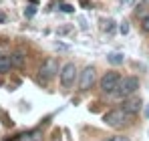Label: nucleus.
I'll list each match as a JSON object with an SVG mask.
<instances>
[{"label":"nucleus","instance_id":"25","mask_svg":"<svg viewBox=\"0 0 149 141\" xmlns=\"http://www.w3.org/2000/svg\"><path fill=\"white\" fill-rule=\"evenodd\" d=\"M30 2H38V0H30Z\"/></svg>","mask_w":149,"mask_h":141},{"label":"nucleus","instance_id":"13","mask_svg":"<svg viewBox=\"0 0 149 141\" xmlns=\"http://www.w3.org/2000/svg\"><path fill=\"white\" fill-rule=\"evenodd\" d=\"M18 141H40V135L38 133H34V131H28V133H22Z\"/></svg>","mask_w":149,"mask_h":141},{"label":"nucleus","instance_id":"6","mask_svg":"<svg viewBox=\"0 0 149 141\" xmlns=\"http://www.w3.org/2000/svg\"><path fill=\"white\" fill-rule=\"evenodd\" d=\"M119 81H121L119 73H115V70L105 73V75H103V79H101V91H103V93H113V91L117 89Z\"/></svg>","mask_w":149,"mask_h":141},{"label":"nucleus","instance_id":"10","mask_svg":"<svg viewBox=\"0 0 149 141\" xmlns=\"http://www.w3.org/2000/svg\"><path fill=\"white\" fill-rule=\"evenodd\" d=\"M99 28L103 32H113L115 30V20H111V18H99Z\"/></svg>","mask_w":149,"mask_h":141},{"label":"nucleus","instance_id":"3","mask_svg":"<svg viewBox=\"0 0 149 141\" xmlns=\"http://www.w3.org/2000/svg\"><path fill=\"white\" fill-rule=\"evenodd\" d=\"M137 89H139L137 77H123V79L119 81L117 89L113 91V95H115V97H131Z\"/></svg>","mask_w":149,"mask_h":141},{"label":"nucleus","instance_id":"7","mask_svg":"<svg viewBox=\"0 0 149 141\" xmlns=\"http://www.w3.org/2000/svg\"><path fill=\"white\" fill-rule=\"evenodd\" d=\"M123 109H125V111H129L131 115H135V113H137V111L141 109V99H139V97H133V99L125 101Z\"/></svg>","mask_w":149,"mask_h":141},{"label":"nucleus","instance_id":"17","mask_svg":"<svg viewBox=\"0 0 149 141\" xmlns=\"http://www.w3.org/2000/svg\"><path fill=\"white\" fill-rule=\"evenodd\" d=\"M141 28H143L145 32H149V14L145 16V18H141Z\"/></svg>","mask_w":149,"mask_h":141},{"label":"nucleus","instance_id":"14","mask_svg":"<svg viewBox=\"0 0 149 141\" xmlns=\"http://www.w3.org/2000/svg\"><path fill=\"white\" fill-rule=\"evenodd\" d=\"M36 14V2L34 4H30V6H26V10H24V16L26 18H32Z\"/></svg>","mask_w":149,"mask_h":141},{"label":"nucleus","instance_id":"1","mask_svg":"<svg viewBox=\"0 0 149 141\" xmlns=\"http://www.w3.org/2000/svg\"><path fill=\"white\" fill-rule=\"evenodd\" d=\"M131 113L129 111H125L123 107H119V109H111V111H107L105 113V117L103 121L109 125V127H125L129 121H131Z\"/></svg>","mask_w":149,"mask_h":141},{"label":"nucleus","instance_id":"8","mask_svg":"<svg viewBox=\"0 0 149 141\" xmlns=\"http://www.w3.org/2000/svg\"><path fill=\"white\" fill-rule=\"evenodd\" d=\"M10 61H12V67H14V69H20V67L24 65V52H22V50H14V52L10 54Z\"/></svg>","mask_w":149,"mask_h":141},{"label":"nucleus","instance_id":"2","mask_svg":"<svg viewBox=\"0 0 149 141\" xmlns=\"http://www.w3.org/2000/svg\"><path fill=\"white\" fill-rule=\"evenodd\" d=\"M56 73H58V63H56L54 57H49V59L42 61V65H40V69H38V81H40L42 85H47L49 81H52V77H54Z\"/></svg>","mask_w":149,"mask_h":141},{"label":"nucleus","instance_id":"21","mask_svg":"<svg viewBox=\"0 0 149 141\" xmlns=\"http://www.w3.org/2000/svg\"><path fill=\"white\" fill-rule=\"evenodd\" d=\"M133 2H135V0H121V6H125V8H127V6H131Z\"/></svg>","mask_w":149,"mask_h":141},{"label":"nucleus","instance_id":"23","mask_svg":"<svg viewBox=\"0 0 149 141\" xmlns=\"http://www.w3.org/2000/svg\"><path fill=\"white\" fill-rule=\"evenodd\" d=\"M4 20H6V16H4V14L0 12V22H4Z\"/></svg>","mask_w":149,"mask_h":141},{"label":"nucleus","instance_id":"4","mask_svg":"<svg viewBox=\"0 0 149 141\" xmlns=\"http://www.w3.org/2000/svg\"><path fill=\"white\" fill-rule=\"evenodd\" d=\"M95 81H97V69L93 65L85 67V69L79 73V89L81 91H89L95 85Z\"/></svg>","mask_w":149,"mask_h":141},{"label":"nucleus","instance_id":"20","mask_svg":"<svg viewBox=\"0 0 149 141\" xmlns=\"http://www.w3.org/2000/svg\"><path fill=\"white\" fill-rule=\"evenodd\" d=\"M81 2V6H89V8H93V2H89V0H79Z\"/></svg>","mask_w":149,"mask_h":141},{"label":"nucleus","instance_id":"16","mask_svg":"<svg viewBox=\"0 0 149 141\" xmlns=\"http://www.w3.org/2000/svg\"><path fill=\"white\" fill-rule=\"evenodd\" d=\"M119 30H121V34H129V22H127V20H123V22H121V26H119Z\"/></svg>","mask_w":149,"mask_h":141},{"label":"nucleus","instance_id":"15","mask_svg":"<svg viewBox=\"0 0 149 141\" xmlns=\"http://www.w3.org/2000/svg\"><path fill=\"white\" fill-rule=\"evenodd\" d=\"M58 10H61V12H67V14H73V12H74V8L71 6V4H61Z\"/></svg>","mask_w":149,"mask_h":141},{"label":"nucleus","instance_id":"19","mask_svg":"<svg viewBox=\"0 0 149 141\" xmlns=\"http://www.w3.org/2000/svg\"><path fill=\"white\" fill-rule=\"evenodd\" d=\"M109 141H131L127 135H115V137H111Z\"/></svg>","mask_w":149,"mask_h":141},{"label":"nucleus","instance_id":"22","mask_svg":"<svg viewBox=\"0 0 149 141\" xmlns=\"http://www.w3.org/2000/svg\"><path fill=\"white\" fill-rule=\"evenodd\" d=\"M54 47L58 48V50H69V47H65V45H61V43H56V45H54Z\"/></svg>","mask_w":149,"mask_h":141},{"label":"nucleus","instance_id":"5","mask_svg":"<svg viewBox=\"0 0 149 141\" xmlns=\"http://www.w3.org/2000/svg\"><path fill=\"white\" fill-rule=\"evenodd\" d=\"M61 85H63V89H71L74 85V81H77V77H79V73H77V67H74L73 63H67L63 69H61Z\"/></svg>","mask_w":149,"mask_h":141},{"label":"nucleus","instance_id":"9","mask_svg":"<svg viewBox=\"0 0 149 141\" xmlns=\"http://www.w3.org/2000/svg\"><path fill=\"white\" fill-rule=\"evenodd\" d=\"M147 14H149V0H141L137 4V8H135V16L137 18H145Z\"/></svg>","mask_w":149,"mask_h":141},{"label":"nucleus","instance_id":"12","mask_svg":"<svg viewBox=\"0 0 149 141\" xmlns=\"http://www.w3.org/2000/svg\"><path fill=\"white\" fill-rule=\"evenodd\" d=\"M107 61H109L111 65H121V63H123V54H121V52H109V54H107Z\"/></svg>","mask_w":149,"mask_h":141},{"label":"nucleus","instance_id":"24","mask_svg":"<svg viewBox=\"0 0 149 141\" xmlns=\"http://www.w3.org/2000/svg\"><path fill=\"white\" fill-rule=\"evenodd\" d=\"M145 117H149V105L145 107Z\"/></svg>","mask_w":149,"mask_h":141},{"label":"nucleus","instance_id":"18","mask_svg":"<svg viewBox=\"0 0 149 141\" xmlns=\"http://www.w3.org/2000/svg\"><path fill=\"white\" fill-rule=\"evenodd\" d=\"M71 30H73V28H71V26H61V28H58V30H56V32H58V34H61V36H63V34H71Z\"/></svg>","mask_w":149,"mask_h":141},{"label":"nucleus","instance_id":"11","mask_svg":"<svg viewBox=\"0 0 149 141\" xmlns=\"http://www.w3.org/2000/svg\"><path fill=\"white\" fill-rule=\"evenodd\" d=\"M10 69H12L10 57H2V54H0V75H2V73H8Z\"/></svg>","mask_w":149,"mask_h":141}]
</instances>
